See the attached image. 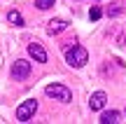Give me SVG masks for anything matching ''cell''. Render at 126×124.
Returning a JSON list of instances; mask_svg holds the SVG:
<instances>
[{
	"instance_id": "2",
	"label": "cell",
	"mask_w": 126,
	"mask_h": 124,
	"mask_svg": "<svg viewBox=\"0 0 126 124\" xmlns=\"http://www.w3.org/2000/svg\"><path fill=\"white\" fill-rule=\"evenodd\" d=\"M45 94L49 98H54V101H59V103H70L72 101V91L65 87V84H59V82L47 84V87H45Z\"/></svg>"
},
{
	"instance_id": "1",
	"label": "cell",
	"mask_w": 126,
	"mask_h": 124,
	"mask_svg": "<svg viewBox=\"0 0 126 124\" xmlns=\"http://www.w3.org/2000/svg\"><path fill=\"white\" fill-rule=\"evenodd\" d=\"M86 61H89V52H86L84 47L72 45V47L65 49V63L70 66V68H82V66H86Z\"/></svg>"
},
{
	"instance_id": "4",
	"label": "cell",
	"mask_w": 126,
	"mask_h": 124,
	"mask_svg": "<svg viewBox=\"0 0 126 124\" xmlns=\"http://www.w3.org/2000/svg\"><path fill=\"white\" fill-rule=\"evenodd\" d=\"M31 70H33V66L28 63V61H23V59H19V61L12 63V75L16 80H26L28 75H31Z\"/></svg>"
},
{
	"instance_id": "10",
	"label": "cell",
	"mask_w": 126,
	"mask_h": 124,
	"mask_svg": "<svg viewBox=\"0 0 126 124\" xmlns=\"http://www.w3.org/2000/svg\"><path fill=\"white\" fill-rule=\"evenodd\" d=\"M54 2H56V0H35V7L45 12V9H51V7H54Z\"/></svg>"
},
{
	"instance_id": "6",
	"label": "cell",
	"mask_w": 126,
	"mask_h": 124,
	"mask_svg": "<svg viewBox=\"0 0 126 124\" xmlns=\"http://www.w3.org/2000/svg\"><path fill=\"white\" fill-rule=\"evenodd\" d=\"M105 103H108V94L105 91H96V94H91V98H89V108L91 110H103Z\"/></svg>"
},
{
	"instance_id": "11",
	"label": "cell",
	"mask_w": 126,
	"mask_h": 124,
	"mask_svg": "<svg viewBox=\"0 0 126 124\" xmlns=\"http://www.w3.org/2000/svg\"><path fill=\"white\" fill-rule=\"evenodd\" d=\"M100 17H103V9H100V7H91V12H89V19H91V21H98Z\"/></svg>"
},
{
	"instance_id": "7",
	"label": "cell",
	"mask_w": 126,
	"mask_h": 124,
	"mask_svg": "<svg viewBox=\"0 0 126 124\" xmlns=\"http://www.w3.org/2000/svg\"><path fill=\"white\" fill-rule=\"evenodd\" d=\"M65 28H68L65 19H51V21L47 23V33H49V35H59V33H63Z\"/></svg>"
},
{
	"instance_id": "9",
	"label": "cell",
	"mask_w": 126,
	"mask_h": 124,
	"mask_svg": "<svg viewBox=\"0 0 126 124\" xmlns=\"http://www.w3.org/2000/svg\"><path fill=\"white\" fill-rule=\"evenodd\" d=\"M7 21L12 23V26H23V17L16 12V9H12V12L7 14Z\"/></svg>"
},
{
	"instance_id": "8",
	"label": "cell",
	"mask_w": 126,
	"mask_h": 124,
	"mask_svg": "<svg viewBox=\"0 0 126 124\" xmlns=\"http://www.w3.org/2000/svg\"><path fill=\"white\" fill-rule=\"evenodd\" d=\"M100 124H117V122H122V115H119L117 110H108V112H103L100 115Z\"/></svg>"
},
{
	"instance_id": "3",
	"label": "cell",
	"mask_w": 126,
	"mask_h": 124,
	"mask_svg": "<svg viewBox=\"0 0 126 124\" xmlns=\"http://www.w3.org/2000/svg\"><path fill=\"white\" fill-rule=\"evenodd\" d=\"M35 112H37V101L35 98H28V101H23L21 106L16 108V120L19 122H28Z\"/></svg>"
},
{
	"instance_id": "5",
	"label": "cell",
	"mask_w": 126,
	"mask_h": 124,
	"mask_svg": "<svg viewBox=\"0 0 126 124\" xmlns=\"http://www.w3.org/2000/svg\"><path fill=\"white\" fill-rule=\"evenodd\" d=\"M28 54H31V59H35V63H47V52L40 42H31L28 45Z\"/></svg>"
}]
</instances>
